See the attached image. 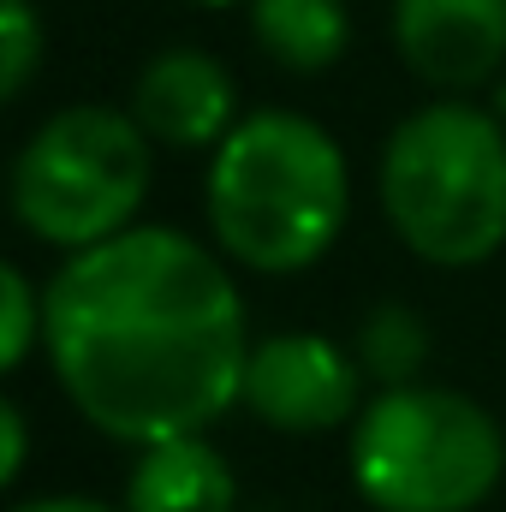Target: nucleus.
Masks as SVG:
<instances>
[{"instance_id":"1","label":"nucleus","mask_w":506,"mask_h":512,"mask_svg":"<svg viewBox=\"0 0 506 512\" xmlns=\"http://www.w3.org/2000/svg\"><path fill=\"white\" fill-rule=\"evenodd\" d=\"M42 346L72 411L143 453L221 423L245 399L256 340L215 245L131 227L54 268Z\"/></svg>"},{"instance_id":"2","label":"nucleus","mask_w":506,"mask_h":512,"mask_svg":"<svg viewBox=\"0 0 506 512\" xmlns=\"http://www.w3.org/2000/svg\"><path fill=\"white\" fill-rule=\"evenodd\" d=\"M215 251L251 274H298L334 251L352 215V173L334 131L292 108H256L209 155L203 185Z\"/></svg>"},{"instance_id":"3","label":"nucleus","mask_w":506,"mask_h":512,"mask_svg":"<svg viewBox=\"0 0 506 512\" xmlns=\"http://www.w3.org/2000/svg\"><path fill=\"white\" fill-rule=\"evenodd\" d=\"M381 215L429 268H477L506 245V126L495 108L435 96L381 149Z\"/></svg>"},{"instance_id":"4","label":"nucleus","mask_w":506,"mask_h":512,"mask_svg":"<svg viewBox=\"0 0 506 512\" xmlns=\"http://www.w3.org/2000/svg\"><path fill=\"white\" fill-rule=\"evenodd\" d=\"M346 465L376 512H477L506 477V435L459 387H381L352 423Z\"/></svg>"},{"instance_id":"5","label":"nucleus","mask_w":506,"mask_h":512,"mask_svg":"<svg viewBox=\"0 0 506 512\" xmlns=\"http://www.w3.org/2000/svg\"><path fill=\"white\" fill-rule=\"evenodd\" d=\"M155 179V143L131 108L72 102L48 114L12 155V215L18 227L60 256L96 251L143 227V197Z\"/></svg>"},{"instance_id":"6","label":"nucleus","mask_w":506,"mask_h":512,"mask_svg":"<svg viewBox=\"0 0 506 512\" xmlns=\"http://www.w3.org/2000/svg\"><path fill=\"white\" fill-rule=\"evenodd\" d=\"M256 423L280 435H328L358 423L364 411V370L346 346L310 328H286L251 346L245 364V399Z\"/></svg>"},{"instance_id":"7","label":"nucleus","mask_w":506,"mask_h":512,"mask_svg":"<svg viewBox=\"0 0 506 512\" xmlns=\"http://www.w3.org/2000/svg\"><path fill=\"white\" fill-rule=\"evenodd\" d=\"M393 48L441 96L483 90L506 72V0H393Z\"/></svg>"},{"instance_id":"8","label":"nucleus","mask_w":506,"mask_h":512,"mask_svg":"<svg viewBox=\"0 0 506 512\" xmlns=\"http://www.w3.org/2000/svg\"><path fill=\"white\" fill-rule=\"evenodd\" d=\"M126 108L155 149H209V155L245 120L233 72L209 48H191V42H173L143 60Z\"/></svg>"},{"instance_id":"9","label":"nucleus","mask_w":506,"mask_h":512,"mask_svg":"<svg viewBox=\"0 0 506 512\" xmlns=\"http://www.w3.org/2000/svg\"><path fill=\"white\" fill-rule=\"evenodd\" d=\"M126 512H239V477L221 447H209L203 435H179L137 453Z\"/></svg>"},{"instance_id":"10","label":"nucleus","mask_w":506,"mask_h":512,"mask_svg":"<svg viewBox=\"0 0 506 512\" xmlns=\"http://www.w3.org/2000/svg\"><path fill=\"white\" fill-rule=\"evenodd\" d=\"M245 12H251L256 48L280 72H298V78L328 72L352 42L346 0H245Z\"/></svg>"},{"instance_id":"11","label":"nucleus","mask_w":506,"mask_h":512,"mask_svg":"<svg viewBox=\"0 0 506 512\" xmlns=\"http://www.w3.org/2000/svg\"><path fill=\"white\" fill-rule=\"evenodd\" d=\"M429 352H435V334H429V322H423L411 304H376V310L358 322V346H352L364 382H376V393L381 387L423 382Z\"/></svg>"},{"instance_id":"12","label":"nucleus","mask_w":506,"mask_h":512,"mask_svg":"<svg viewBox=\"0 0 506 512\" xmlns=\"http://www.w3.org/2000/svg\"><path fill=\"white\" fill-rule=\"evenodd\" d=\"M48 334V286H36L18 262L0 268V370H18Z\"/></svg>"},{"instance_id":"13","label":"nucleus","mask_w":506,"mask_h":512,"mask_svg":"<svg viewBox=\"0 0 506 512\" xmlns=\"http://www.w3.org/2000/svg\"><path fill=\"white\" fill-rule=\"evenodd\" d=\"M48 60V24L30 0H0V96L18 102Z\"/></svg>"},{"instance_id":"14","label":"nucleus","mask_w":506,"mask_h":512,"mask_svg":"<svg viewBox=\"0 0 506 512\" xmlns=\"http://www.w3.org/2000/svg\"><path fill=\"white\" fill-rule=\"evenodd\" d=\"M24 453H30V429H24L18 399H6V405H0V483H6V489L24 477Z\"/></svg>"},{"instance_id":"15","label":"nucleus","mask_w":506,"mask_h":512,"mask_svg":"<svg viewBox=\"0 0 506 512\" xmlns=\"http://www.w3.org/2000/svg\"><path fill=\"white\" fill-rule=\"evenodd\" d=\"M12 512H126V507H102L90 495H42V501H18Z\"/></svg>"},{"instance_id":"16","label":"nucleus","mask_w":506,"mask_h":512,"mask_svg":"<svg viewBox=\"0 0 506 512\" xmlns=\"http://www.w3.org/2000/svg\"><path fill=\"white\" fill-rule=\"evenodd\" d=\"M495 120H501V126H506V72H501V78H495Z\"/></svg>"},{"instance_id":"17","label":"nucleus","mask_w":506,"mask_h":512,"mask_svg":"<svg viewBox=\"0 0 506 512\" xmlns=\"http://www.w3.org/2000/svg\"><path fill=\"white\" fill-rule=\"evenodd\" d=\"M191 6H233V0H191Z\"/></svg>"}]
</instances>
